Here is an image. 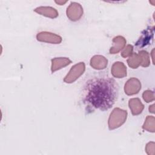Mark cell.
Listing matches in <instances>:
<instances>
[{
  "instance_id": "obj_1",
  "label": "cell",
  "mask_w": 155,
  "mask_h": 155,
  "mask_svg": "<svg viewBox=\"0 0 155 155\" xmlns=\"http://www.w3.org/2000/svg\"><path fill=\"white\" fill-rule=\"evenodd\" d=\"M85 91V102L95 108L104 111L110 108L114 104L118 87L113 79L94 78L88 82Z\"/></svg>"
},
{
  "instance_id": "obj_2",
  "label": "cell",
  "mask_w": 155,
  "mask_h": 155,
  "mask_svg": "<svg viewBox=\"0 0 155 155\" xmlns=\"http://www.w3.org/2000/svg\"><path fill=\"white\" fill-rule=\"evenodd\" d=\"M129 67L132 68H137L139 65L147 67L150 64L149 54L147 51L142 50L137 53H133L127 60Z\"/></svg>"
},
{
  "instance_id": "obj_3",
  "label": "cell",
  "mask_w": 155,
  "mask_h": 155,
  "mask_svg": "<svg viewBox=\"0 0 155 155\" xmlns=\"http://www.w3.org/2000/svg\"><path fill=\"white\" fill-rule=\"evenodd\" d=\"M127 116V111L119 108H115L110 114L108 119L109 129L114 130L121 126L125 122Z\"/></svg>"
},
{
  "instance_id": "obj_4",
  "label": "cell",
  "mask_w": 155,
  "mask_h": 155,
  "mask_svg": "<svg viewBox=\"0 0 155 155\" xmlns=\"http://www.w3.org/2000/svg\"><path fill=\"white\" fill-rule=\"evenodd\" d=\"M85 64L84 62H79L73 66L69 73L64 78V81L66 83H72L81 76L85 71Z\"/></svg>"
},
{
  "instance_id": "obj_5",
  "label": "cell",
  "mask_w": 155,
  "mask_h": 155,
  "mask_svg": "<svg viewBox=\"0 0 155 155\" xmlns=\"http://www.w3.org/2000/svg\"><path fill=\"white\" fill-rule=\"evenodd\" d=\"M67 16L72 21L80 19L83 15V8L81 5L77 2H71L67 8Z\"/></svg>"
},
{
  "instance_id": "obj_6",
  "label": "cell",
  "mask_w": 155,
  "mask_h": 155,
  "mask_svg": "<svg viewBox=\"0 0 155 155\" xmlns=\"http://www.w3.org/2000/svg\"><path fill=\"white\" fill-rule=\"evenodd\" d=\"M36 39L41 42H45L51 44H59L62 41V38L54 33L47 31H42L36 35Z\"/></svg>"
},
{
  "instance_id": "obj_7",
  "label": "cell",
  "mask_w": 155,
  "mask_h": 155,
  "mask_svg": "<svg viewBox=\"0 0 155 155\" xmlns=\"http://www.w3.org/2000/svg\"><path fill=\"white\" fill-rule=\"evenodd\" d=\"M141 88L140 81L135 78H132L128 79L125 84L124 90L127 95H133L137 94Z\"/></svg>"
},
{
  "instance_id": "obj_8",
  "label": "cell",
  "mask_w": 155,
  "mask_h": 155,
  "mask_svg": "<svg viewBox=\"0 0 155 155\" xmlns=\"http://www.w3.org/2000/svg\"><path fill=\"white\" fill-rule=\"evenodd\" d=\"M111 74L117 78H122L127 76V67L121 62H116L111 67Z\"/></svg>"
},
{
  "instance_id": "obj_9",
  "label": "cell",
  "mask_w": 155,
  "mask_h": 155,
  "mask_svg": "<svg viewBox=\"0 0 155 155\" xmlns=\"http://www.w3.org/2000/svg\"><path fill=\"white\" fill-rule=\"evenodd\" d=\"M108 61L103 56H94L90 60V65L94 69L102 70L105 68L107 65Z\"/></svg>"
},
{
  "instance_id": "obj_10",
  "label": "cell",
  "mask_w": 155,
  "mask_h": 155,
  "mask_svg": "<svg viewBox=\"0 0 155 155\" xmlns=\"http://www.w3.org/2000/svg\"><path fill=\"white\" fill-rule=\"evenodd\" d=\"M71 61L67 58H56L51 59V70L53 73L67 65H69Z\"/></svg>"
},
{
  "instance_id": "obj_11",
  "label": "cell",
  "mask_w": 155,
  "mask_h": 155,
  "mask_svg": "<svg viewBox=\"0 0 155 155\" xmlns=\"http://www.w3.org/2000/svg\"><path fill=\"white\" fill-rule=\"evenodd\" d=\"M113 46L111 47L110 50V53L116 54L124 48L126 44V40L124 37L121 36H117L113 38Z\"/></svg>"
},
{
  "instance_id": "obj_12",
  "label": "cell",
  "mask_w": 155,
  "mask_h": 155,
  "mask_svg": "<svg viewBox=\"0 0 155 155\" xmlns=\"http://www.w3.org/2000/svg\"><path fill=\"white\" fill-rule=\"evenodd\" d=\"M35 12L50 18H55L58 16V11L51 7H39L34 10Z\"/></svg>"
},
{
  "instance_id": "obj_13",
  "label": "cell",
  "mask_w": 155,
  "mask_h": 155,
  "mask_svg": "<svg viewBox=\"0 0 155 155\" xmlns=\"http://www.w3.org/2000/svg\"><path fill=\"white\" fill-rule=\"evenodd\" d=\"M129 107L133 115H137L142 113L144 106L139 98H133L129 101Z\"/></svg>"
},
{
  "instance_id": "obj_14",
  "label": "cell",
  "mask_w": 155,
  "mask_h": 155,
  "mask_svg": "<svg viewBox=\"0 0 155 155\" xmlns=\"http://www.w3.org/2000/svg\"><path fill=\"white\" fill-rule=\"evenodd\" d=\"M154 117L152 116H148L145 120V122L142 126L143 129L150 131L154 132L155 126H154Z\"/></svg>"
},
{
  "instance_id": "obj_15",
  "label": "cell",
  "mask_w": 155,
  "mask_h": 155,
  "mask_svg": "<svg viewBox=\"0 0 155 155\" xmlns=\"http://www.w3.org/2000/svg\"><path fill=\"white\" fill-rule=\"evenodd\" d=\"M142 97H143V100L148 103V102H152L154 100V93L152 91H150V90H147V91H145L143 93V94H142Z\"/></svg>"
},
{
  "instance_id": "obj_16",
  "label": "cell",
  "mask_w": 155,
  "mask_h": 155,
  "mask_svg": "<svg viewBox=\"0 0 155 155\" xmlns=\"http://www.w3.org/2000/svg\"><path fill=\"white\" fill-rule=\"evenodd\" d=\"M145 151L148 155H154L155 153V143L154 142L148 143L145 147Z\"/></svg>"
},
{
  "instance_id": "obj_17",
  "label": "cell",
  "mask_w": 155,
  "mask_h": 155,
  "mask_svg": "<svg viewBox=\"0 0 155 155\" xmlns=\"http://www.w3.org/2000/svg\"><path fill=\"white\" fill-rule=\"evenodd\" d=\"M133 48L131 45H127V47L121 53V56L123 58H127L128 56H131V54H133Z\"/></svg>"
},
{
  "instance_id": "obj_18",
  "label": "cell",
  "mask_w": 155,
  "mask_h": 155,
  "mask_svg": "<svg viewBox=\"0 0 155 155\" xmlns=\"http://www.w3.org/2000/svg\"><path fill=\"white\" fill-rule=\"evenodd\" d=\"M149 111H150V112H151V113H154V104H153V105H151L150 106V107H149Z\"/></svg>"
},
{
  "instance_id": "obj_19",
  "label": "cell",
  "mask_w": 155,
  "mask_h": 155,
  "mask_svg": "<svg viewBox=\"0 0 155 155\" xmlns=\"http://www.w3.org/2000/svg\"><path fill=\"white\" fill-rule=\"evenodd\" d=\"M55 2L56 3V4H59V5H63V4H65L66 2H67V1H55Z\"/></svg>"
},
{
  "instance_id": "obj_20",
  "label": "cell",
  "mask_w": 155,
  "mask_h": 155,
  "mask_svg": "<svg viewBox=\"0 0 155 155\" xmlns=\"http://www.w3.org/2000/svg\"><path fill=\"white\" fill-rule=\"evenodd\" d=\"M154 49H153L152 50V52H151V55H152V59H153V62L154 64V56H153V54H154Z\"/></svg>"
}]
</instances>
